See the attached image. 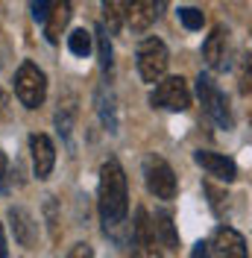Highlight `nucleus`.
Returning a JSON list of instances; mask_svg holds the SVG:
<instances>
[{
    "mask_svg": "<svg viewBox=\"0 0 252 258\" xmlns=\"http://www.w3.org/2000/svg\"><path fill=\"white\" fill-rule=\"evenodd\" d=\"M0 258H6V238H3V223H0Z\"/></svg>",
    "mask_w": 252,
    "mask_h": 258,
    "instance_id": "30",
    "label": "nucleus"
},
{
    "mask_svg": "<svg viewBox=\"0 0 252 258\" xmlns=\"http://www.w3.org/2000/svg\"><path fill=\"white\" fill-rule=\"evenodd\" d=\"M144 182H147V191L153 194L156 200H173L176 197V173L173 167L161 156H147L144 159Z\"/></svg>",
    "mask_w": 252,
    "mask_h": 258,
    "instance_id": "5",
    "label": "nucleus"
},
{
    "mask_svg": "<svg viewBox=\"0 0 252 258\" xmlns=\"http://www.w3.org/2000/svg\"><path fill=\"white\" fill-rule=\"evenodd\" d=\"M226 35H229L226 27H214V32L205 38V44H203V59H205V64H208L211 71H226V64H229Z\"/></svg>",
    "mask_w": 252,
    "mask_h": 258,
    "instance_id": "10",
    "label": "nucleus"
},
{
    "mask_svg": "<svg viewBox=\"0 0 252 258\" xmlns=\"http://www.w3.org/2000/svg\"><path fill=\"white\" fill-rule=\"evenodd\" d=\"M9 223H12V232H15V241L21 246H35L38 241V223L32 220V214L21 206H12L9 209Z\"/></svg>",
    "mask_w": 252,
    "mask_h": 258,
    "instance_id": "11",
    "label": "nucleus"
},
{
    "mask_svg": "<svg viewBox=\"0 0 252 258\" xmlns=\"http://www.w3.org/2000/svg\"><path fill=\"white\" fill-rule=\"evenodd\" d=\"M132 258H161V252H158L156 241H153V243H135Z\"/></svg>",
    "mask_w": 252,
    "mask_h": 258,
    "instance_id": "24",
    "label": "nucleus"
},
{
    "mask_svg": "<svg viewBox=\"0 0 252 258\" xmlns=\"http://www.w3.org/2000/svg\"><path fill=\"white\" fill-rule=\"evenodd\" d=\"M68 258H94V252H91L88 243H74L71 252H68Z\"/></svg>",
    "mask_w": 252,
    "mask_h": 258,
    "instance_id": "25",
    "label": "nucleus"
},
{
    "mask_svg": "<svg viewBox=\"0 0 252 258\" xmlns=\"http://www.w3.org/2000/svg\"><path fill=\"white\" fill-rule=\"evenodd\" d=\"M153 229H156V241L167 249H179V232L173 226V214L167 209H158L153 217Z\"/></svg>",
    "mask_w": 252,
    "mask_h": 258,
    "instance_id": "15",
    "label": "nucleus"
},
{
    "mask_svg": "<svg viewBox=\"0 0 252 258\" xmlns=\"http://www.w3.org/2000/svg\"><path fill=\"white\" fill-rule=\"evenodd\" d=\"M191 258H211L208 241H197V243H194V249H191Z\"/></svg>",
    "mask_w": 252,
    "mask_h": 258,
    "instance_id": "27",
    "label": "nucleus"
},
{
    "mask_svg": "<svg viewBox=\"0 0 252 258\" xmlns=\"http://www.w3.org/2000/svg\"><path fill=\"white\" fill-rule=\"evenodd\" d=\"M47 217H50V235H53V241H56L59 232H56V203H53V197H47Z\"/></svg>",
    "mask_w": 252,
    "mask_h": 258,
    "instance_id": "26",
    "label": "nucleus"
},
{
    "mask_svg": "<svg viewBox=\"0 0 252 258\" xmlns=\"http://www.w3.org/2000/svg\"><path fill=\"white\" fill-rule=\"evenodd\" d=\"M126 6L129 0H103V12H106V24L111 32H117L126 21Z\"/></svg>",
    "mask_w": 252,
    "mask_h": 258,
    "instance_id": "18",
    "label": "nucleus"
},
{
    "mask_svg": "<svg viewBox=\"0 0 252 258\" xmlns=\"http://www.w3.org/2000/svg\"><path fill=\"white\" fill-rule=\"evenodd\" d=\"M197 94H200V103H203L205 114L217 123L220 129H232V112H229V100L217 88V82L211 80L208 74H200L197 77Z\"/></svg>",
    "mask_w": 252,
    "mask_h": 258,
    "instance_id": "4",
    "label": "nucleus"
},
{
    "mask_svg": "<svg viewBox=\"0 0 252 258\" xmlns=\"http://www.w3.org/2000/svg\"><path fill=\"white\" fill-rule=\"evenodd\" d=\"M135 59H138V74H141L144 82H156L158 85V82L164 80V71L170 64V53H167L161 38H156V35L144 38L141 44H138Z\"/></svg>",
    "mask_w": 252,
    "mask_h": 258,
    "instance_id": "3",
    "label": "nucleus"
},
{
    "mask_svg": "<svg viewBox=\"0 0 252 258\" xmlns=\"http://www.w3.org/2000/svg\"><path fill=\"white\" fill-rule=\"evenodd\" d=\"M153 3H156V12H158V15H161V12H164V6H167V0H153Z\"/></svg>",
    "mask_w": 252,
    "mask_h": 258,
    "instance_id": "31",
    "label": "nucleus"
},
{
    "mask_svg": "<svg viewBox=\"0 0 252 258\" xmlns=\"http://www.w3.org/2000/svg\"><path fill=\"white\" fill-rule=\"evenodd\" d=\"M97 197H100L97 203H100V217H103L106 235L114 238L117 243H123L126 241V214H129V185H126V173L117 159L103 161Z\"/></svg>",
    "mask_w": 252,
    "mask_h": 258,
    "instance_id": "1",
    "label": "nucleus"
},
{
    "mask_svg": "<svg viewBox=\"0 0 252 258\" xmlns=\"http://www.w3.org/2000/svg\"><path fill=\"white\" fill-rule=\"evenodd\" d=\"M194 161L203 167L208 176L220 179V182H235V179H237V164L229 159V156H223V153L197 150V153H194Z\"/></svg>",
    "mask_w": 252,
    "mask_h": 258,
    "instance_id": "8",
    "label": "nucleus"
},
{
    "mask_svg": "<svg viewBox=\"0 0 252 258\" xmlns=\"http://www.w3.org/2000/svg\"><path fill=\"white\" fill-rule=\"evenodd\" d=\"M94 103H97V114L103 120V126L109 132H117V109H114V94H111L109 85H100L94 94Z\"/></svg>",
    "mask_w": 252,
    "mask_h": 258,
    "instance_id": "16",
    "label": "nucleus"
},
{
    "mask_svg": "<svg viewBox=\"0 0 252 258\" xmlns=\"http://www.w3.org/2000/svg\"><path fill=\"white\" fill-rule=\"evenodd\" d=\"M179 21H182V27L185 30H203V24H205V15L200 12V9H194V6H182L179 9Z\"/></svg>",
    "mask_w": 252,
    "mask_h": 258,
    "instance_id": "20",
    "label": "nucleus"
},
{
    "mask_svg": "<svg viewBox=\"0 0 252 258\" xmlns=\"http://www.w3.org/2000/svg\"><path fill=\"white\" fill-rule=\"evenodd\" d=\"M150 103H153L156 109H167V112H185V109H191L188 82L182 80V77H164V80L153 88Z\"/></svg>",
    "mask_w": 252,
    "mask_h": 258,
    "instance_id": "6",
    "label": "nucleus"
},
{
    "mask_svg": "<svg viewBox=\"0 0 252 258\" xmlns=\"http://www.w3.org/2000/svg\"><path fill=\"white\" fill-rule=\"evenodd\" d=\"M15 94L21 100V106L27 109H38L47 97V77L35 62H21L15 71Z\"/></svg>",
    "mask_w": 252,
    "mask_h": 258,
    "instance_id": "2",
    "label": "nucleus"
},
{
    "mask_svg": "<svg viewBox=\"0 0 252 258\" xmlns=\"http://www.w3.org/2000/svg\"><path fill=\"white\" fill-rule=\"evenodd\" d=\"M156 18H158V12H156L153 0H129V6H126V24L132 27V32L150 30Z\"/></svg>",
    "mask_w": 252,
    "mask_h": 258,
    "instance_id": "12",
    "label": "nucleus"
},
{
    "mask_svg": "<svg viewBox=\"0 0 252 258\" xmlns=\"http://www.w3.org/2000/svg\"><path fill=\"white\" fill-rule=\"evenodd\" d=\"M97 53H100V71L111 77L114 59H111V41H109V32H106V24H97Z\"/></svg>",
    "mask_w": 252,
    "mask_h": 258,
    "instance_id": "17",
    "label": "nucleus"
},
{
    "mask_svg": "<svg viewBox=\"0 0 252 258\" xmlns=\"http://www.w3.org/2000/svg\"><path fill=\"white\" fill-rule=\"evenodd\" d=\"M211 258H246V241L232 226H217L208 241Z\"/></svg>",
    "mask_w": 252,
    "mask_h": 258,
    "instance_id": "7",
    "label": "nucleus"
},
{
    "mask_svg": "<svg viewBox=\"0 0 252 258\" xmlns=\"http://www.w3.org/2000/svg\"><path fill=\"white\" fill-rule=\"evenodd\" d=\"M30 153H32V170L38 179H47L56 164V147L44 132H32L30 135Z\"/></svg>",
    "mask_w": 252,
    "mask_h": 258,
    "instance_id": "9",
    "label": "nucleus"
},
{
    "mask_svg": "<svg viewBox=\"0 0 252 258\" xmlns=\"http://www.w3.org/2000/svg\"><path fill=\"white\" fill-rule=\"evenodd\" d=\"M68 21H71V0H53V9H50L47 21H44V38L50 44L59 41V35L68 27Z\"/></svg>",
    "mask_w": 252,
    "mask_h": 258,
    "instance_id": "13",
    "label": "nucleus"
},
{
    "mask_svg": "<svg viewBox=\"0 0 252 258\" xmlns=\"http://www.w3.org/2000/svg\"><path fill=\"white\" fill-rule=\"evenodd\" d=\"M203 191L208 194V197H211L208 203H211V209H214V214H217V217H223V214H226V209H223V200H229V197H226L223 191H217V188H214L211 182H205V188H203Z\"/></svg>",
    "mask_w": 252,
    "mask_h": 258,
    "instance_id": "22",
    "label": "nucleus"
},
{
    "mask_svg": "<svg viewBox=\"0 0 252 258\" xmlns=\"http://www.w3.org/2000/svg\"><path fill=\"white\" fill-rule=\"evenodd\" d=\"M237 82H240V91H243V94L252 91V64H249L246 56L237 62Z\"/></svg>",
    "mask_w": 252,
    "mask_h": 258,
    "instance_id": "21",
    "label": "nucleus"
},
{
    "mask_svg": "<svg viewBox=\"0 0 252 258\" xmlns=\"http://www.w3.org/2000/svg\"><path fill=\"white\" fill-rule=\"evenodd\" d=\"M77 94L74 91H65V97H59V109H56V129L65 141H71V132L77 123Z\"/></svg>",
    "mask_w": 252,
    "mask_h": 258,
    "instance_id": "14",
    "label": "nucleus"
},
{
    "mask_svg": "<svg viewBox=\"0 0 252 258\" xmlns=\"http://www.w3.org/2000/svg\"><path fill=\"white\" fill-rule=\"evenodd\" d=\"M91 38H94L91 32H85V30H74L71 35H68V50H71L74 56H82V59H85V56L91 53Z\"/></svg>",
    "mask_w": 252,
    "mask_h": 258,
    "instance_id": "19",
    "label": "nucleus"
},
{
    "mask_svg": "<svg viewBox=\"0 0 252 258\" xmlns=\"http://www.w3.org/2000/svg\"><path fill=\"white\" fill-rule=\"evenodd\" d=\"M6 167H9V161H6V153L0 150V194L6 191Z\"/></svg>",
    "mask_w": 252,
    "mask_h": 258,
    "instance_id": "28",
    "label": "nucleus"
},
{
    "mask_svg": "<svg viewBox=\"0 0 252 258\" xmlns=\"http://www.w3.org/2000/svg\"><path fill=\"white\" fill-rule=\"evenodd\" d=\"M6 114H9V94L0 88V120H6Z\"/></svg>",
    "mask_w": 252,
    "mask_h": 258,
    "instance_id": "29",
    "label": "nucleus"
},
{
    "mask_svg": "<svg viewBox=\"0 0 252 258\" xmlns=\"http://www.w3.org/2000/svg\"><path fill=\"white\" fill-rule=\"evenodd\" d=\"M50 9H53V0H32V18H35L38 24H44V21H47Z\"/></svg>",
    "mask_w": 252,
    "mask_h": 258,
    "instance_id": "23",
    "label": "nucleus"
}]
</instances>
